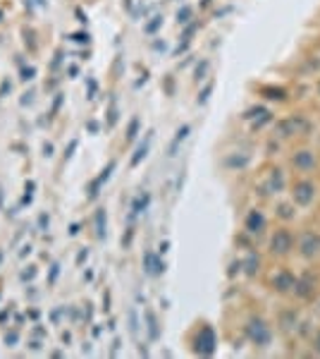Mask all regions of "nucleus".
<instances>
[{
  "mask_svg": "<svg viewBox=\"0 0 320 359\" xmlns=\"http://www.w3.org/2000/svg\"><path fill=\"white\" fill-rule=\"evenodd\" d=\"M294 166L299 168V170H313V166H316V156H313V151H299L294 153Z\"/></svg>",
  "mask_w": 320,
  "mask_h": 359,
  "instance_id": "0eeeda50",
  "label": "nucleus"
},
{
  "mask_svg": "<svg viewBox=\"0 0 320 359\" xmlns=\"http://www.w3.org/2000/svg\"><path fill=\"white\" fill-rule=\"evenodd\" d=\"M263 228H266V218H263V213H261V211H251L249 218H246V230L254 233V235H258Z\"/></svg>",
  "mask_w": 320,
  "mask_h": 359,
  "instance_id": "6e6552de",
  "label": "nucleus"
},
{
  "mask_svg": "<svg viewBox=\"0 0 320 359\" xmlns=\"http://www.w3.org/2000/svg\"><path fill=\"white\" fill-rule=\"evenodd\" d=\"M272 285H275V290H280V292H289V290H294L296 280H294L292 273H287V271H280L277 276L272 278Z\"/></svg>",
  "mask_w": 320,
  "mask_h": 359,
  "instance_id": "423d86ee",
  "label": "nucleus"
},
{
  "mask_svg": "<svg viewBox=\"0 0 320 359\" xmlns=\"http://www.w3.org/2000/svg\"><path fill=\"white\" fill-rule=\"evenodd\" d=\"M148 141H151V134H148V137L144 139V144H141V146H139V151H136V156H134V158H132V166H136V163H139V161H141V158H144V156H146Z\"/></svg>",
  "mask_w": 320,
  "mask_h": 359,
  "instance_id": "ddd939ff",
  "label": "nucleus"
},
{
  "mask_svg": "<svg viewBox=\"0 0 320 359\" xmlns=\"http://www.w3.org/2000/svg\"><path fill=\"white\" fill-rule=\"evenodd\" d=\"M301 254L304 256H316L320 251V237H316L313 233H306V235L301 237Z\"/></svg>",
  "mask_w": 320,
  "mask_h": 359,
  "instance_id": "39448f33",
  "label": "nucleus"
},
{
  "mask_svg": "<svg viewBox=\"0 0 320 359\" xmlns=\"http://www.w3.org/2000/svg\"><path fill=\"white\" fill-rule=\"evenodd\" d=\"M189 14H191V10H189V7H184V10H182V12L177 14V17H179V22H187V17Z\"/></svg>",
  "mask_w": 320,
  "mask_h": 359,
  "instance_id": "a211bd4d",
  "label": "nucleus"
},
{
  "mask_svg": "<svg viewBox=\"0 0 320 359\" xmlns=\"http://www.w3.org/2000/svg\"><path fill=\"white\" fill-rule=\"evenodd\" d=\"M96 225H98V237H106V213H103V208L96 213Z\"/></svg>",
  "mask_w": 320,
  "mask_h": 359,
  "instance_id": "f8f14e48",
  "label": "nucleus"
},
{
  "mask_svg": "<svg viewBox=\"0 0 320 359\" xmlns=\"http://www.w3.org/2000/svg\"><path fill=\"white\" fill-rule=\"evenodd\" d=\"M136 124H139V120L134 118V120H132V124H129V134H127V137H129V139H134V134H136Z\"/></svg>",
  "mask_w": 320,
  "mask_h": 359,
  "instance_id": "f3484780",
  "label": "nucleus"
},
{
  "mask_svg": "<svg viewBox=\"0 0 320 359\" xmlns=\"http://www.w3.org/2000/svg\"><path fill=\"white\" fill-rule=\"evenodd\" d=\"M313 347H316V350H318V352H320V333H318V335H316V340H313Z\"/></svg>",
  "mask_w": 320,
  "mask_h": 359,
  "instance_id": "412c9836",
  "label": "nucleus"
},
{
  "mask_svg": "<svg viewBox=\"0 0 320 359\" xmlns=\"http://www.w3.org/2000/svg\"><path fill=\"white\" fill-rule=\"evenodd\" d=\"M187 134H189V124H184V127L177 132V137H174V141H172V146H170V156H174V149H177V144H179V141H184V139H187Z\"/></svg>",
  "mask_w": 320,
  "mask_h": 359,
  "instance_id": "9b49d317",
  "label": "nucleus"
},
{
  "mask_svg": "<svg viewBox=\"0 0 320 359\" xmlns=\"http://www.w3.org/2000/svg\"><path fill=\"white\" fill-rule=\"evenodd\" d=\"M294 201L296 204H301V206H308L311 201H313V194H316V187H313V182H308V180H301V182H296L294 184Z\"/></svg>",
  "mask_w": 320,
  "mask_h": 359,
  "instance_id": "20e7f679",
  "label": "nucleus"
},
{
  "mask_svg": "<svg viewBox=\"0 0 320 359\" xmlns=\"http://www.w3.org/2000/svg\"><path fill=\"white\" fill-rule=\"evenodd\" d=\"M215 345H217L215 331L211 328V326H206V328L199 333V338H196V350H199L201 355H213V352H215Z\"/></svg>",
  "mask_w": 320,
  "mask_h": 359,
  "instance_id": "7ed1b4c3",
  "label": "nucleus"
},
{
  "mask_svg": "<svg viewBox=\"0 0 320 359\" xmlns=\"http://www.w3.org/2000/svg\"><path fill=\"white\" fill-rule=\"evenodd\" d=\"M294 290L299 292L301 297H308V295L313 292V288H311V276H306L301 283H296V285H294Z\"/></svg>",
  "mask_w": 320,
  "mask_h": 359,
  "instance_id": "9d476101",
  "label": "nucleus"
},
{
  "mask_svg": "<svg viewBox=\"0 0 320 359\" xmlns=\"http://www.w3.org/2000/svg\"><path fill=\"white\" fill-rule=\"evenodd\" d=\"M280 211H282V216H284V218H289V216H292V211H289V206H280Z\"/></svg>",
  "mask_w": 320,
  "mask_h": 359,
  "instance_id": "6ab92c4d",
  "label": "nucleus"
},
{
  "mask_svg": "<svg viewBox=\"0 0 320 359\" xmlns=\"http://www.w3.org/2000/svg\"><path fill=\"white\" fill-rule=\"evenodd\" d=\"M246 335L251 338V343H256V345H261V347H266L267 343H270V328H267L266 323L261 321V318H254L249 326H246Z\"/></svg>",
  "mask_w": 320,
  "mask_h": 359,
  "instance_id": "f257e3e1",
  "label": "nucleus"
},
{
  "mask_svg": "<svg viewBox=\"0 0 320 359\" xmlns=\"http://www.w3.org/2000/svg\"><path fill=\"white\" fill-rule=\"evenodd\" d=\"M22 74H24V77H22V79H31V74H34V69L29 67V69H24V72H22Z\"/></svg>",
  "mask_w": 320,
  "mask_h": 359,
  "instance_id": "aec40b11",
  "label": "nucleus"
},
{
  "mask_svg": "<svg viewBox=\"0 0 320 359\" xmlns=\"http://www.w3.org/2000/svg\"><path fill=\"white\" fill-rule=\"evenodd\" d=\"M146 318H148V326H151V338H158V331H156V318H153V314L148 311Z\"/></svg>",
  "mask_w": 320,
  "mask_h": 359,
  "instance_id": "2eb2a0df",
  "label": "nucleus"
},
{
  "mask_svg": "<svg viewBox=\"0 0 320 359\" xmlns=\"http://www.w3.org/2000/svg\"><path fill=\"white\" fill-rule=\"evenodd\" d=\"M112 168H115V163H107V168L103 170V175H98V178L94 180V184H91V189H89V196H96V194H98V187L110 178V170H112Z\"/></svg>",
  "mask_w": 320,
  "mask_h": 359,
  "instance_id": "1a4fd4ad",
  "label": "nucleus"
},
{
  "mask_svg": "<svg viewBox=\"0 0 320 359\" xmlns=\"http://www.w3.org/2000/svg\"><path fill=\"white\" fill-rule=\"evenodd\" d=\"M272 187H275V189H282V170H275V175H272Z\"/></svg>",
  "mask_w": 320,
  "mask_h": 359,
  "instance_id": "dca6fc26",
  "label": "nucleus"
},
{
  "mask_svg": "<svg viewBox=\"0 0 320 359\" xmlns=\"http://www.w3.org/2000/svg\"><path fill=\"white\" fill-rule=\"evenodd\" d=\"M294 247V239H292V233L289 230H277L275 235H272V239H270V251L272 254H277V256H284V254H289Z\"/></svg>",
  "mask_w": 320,
  "mask_h": 359,
  "instance_id": "f03ea898",
  "label": "nucleus"
},
{
  "mask_svg": "<svg viewBox=\"0 0 320 359\" xmlns=\"http://www.w3.org/2000/svg\"><path fill=\"white\" fill-rule=\"evenodd\" d=\"M246 271H249V273H256V271H258V256H251V259L246 261Z\"/></svg>",
  "mask_w": 320,
  "mask_h": 359,
  "instance_id": "4468645a",
  "label": "nucleus"
}]
</instances>
